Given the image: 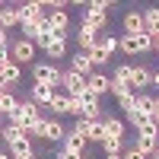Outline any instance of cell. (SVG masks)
Wrapping results in <instances>:
<instances>
[{
    "instance_id": "obj_1",
    "label": "cell",
    "mask_w": 159,
    "mask_h": 159,
    "mask_svg": "<svg viewBox=\"0 0 159 159\" xmlns=\"http://www.w3.org/2000/svg\"><path fill=\"white\" fill-rule=\"evenodd\" d=\"M61 76H64V70H57L54 64H32V83H42V86H61Z\"/></svg>"
},
{
    "instance_id": "obj_2",
    "label": "cell",
    "mask_w": 159,
    "mask_h": 159,
    "mask_svg": "<svg viewBox=\"0 0 159 159\" xmlns=\"http://www.w3.org/2000/svg\"><path fill=\"white\" fill-rule=\"evenodd\" d=\"M16 13H19V25H35V22L48 19L45 3H38V0H25V3H16Z\"/></svg>"
},
{
    "instance_id": "obj_3",
    "label": "cell",
    "mask_w": 159,
    "mask_h": 159,
    "mask_svg": "<svg viewBox=\"0 0 159 159\" xmlns=\"http://www.w3.org/2000/svg\"><path fill=\"white\" fill-rule=\"evenodd\" d=\"M61 89L67 92L70 99H86V96H89L86 76H80V73H73V70H64V76H61Z\"/></svg>"
},
{
    "instance_id": "obj_4",
    "label": "cell",
    "mask_w": 159,
    "mask_h": 159,
    "mask_svg": "<svg viewBox=\"0 0 159 159\" xmlns=\"http://www.w3.org/2000/svg\"><path fill=\"white\" fill-rule=\"evenodd\" d=\"M73 130L83 134L86 143H99V147H102V140H105V121H86V118H76Z\"/></svg>"
},
{
    "instance_id": "obj_5",
    "label": "cell",
    "mask_w": 159,
    "mask_h": 159,
    "mask_svg": "<svg viewBox=\"0 0 159 159\" xmlns=\"http://www.w3.org/2000/svg\"><path fill=\"white\" fill-rule=\"evenodd\" d=\"M35 54H38V48H35V42H29V38H16V42L10 45V57L19 64H35Z\"/></svg>"
},
{
    "instance_id": "obj_6",
    "label": "cell",
    "mask_w": 159,
    "mask_h": 159,
    "mask_svg": "<svg viewBox=\"0 0 159 159\" xmlns=\"http://www.w3.org/2000/svg\"><path fill=\"white\" fill-rule=\"evenodd\" d=\"M121 25H124V35H140L147 32L143 29V10H127L121 16Z\"/></svg>"
},
{
    "instance_id": "obj_7",
    "label": "cell",
    "mask_w": 159,
    "mask_h": 159,
    "mask_svg": "<svg viewBox=\"0 0 159 159\" xmlns=\"http://www.w3.org/2000/svg\"><path fill=\"white\" fill-rule=\"evenodd\" d=\"M86 89L99 99V96H105V92H111V76H108V73H92V76L86 80Z\"/></svg>"
},
{
    "instance_id": "obj_8",
    "label": "cell",
    "mask_w": 159,
    "mask_h": 159,
    "mask_svg": "<svg viewBox=\"0 0 159 159\" xmlns=\"http://www.w3.org/2000/svg\"><path fill=\"white\" fill-rule=\"evenodd\" d=\"M70 70H73V73H80V76H86V80L96 73V67H92V61H89L86 51H80V54H73V57H70Z\"/></svg>"
},
{
    "instance_id": "obj_9",
    "label": "cell",
    "mask_w": 159,
    "mask_h": 159,
    "mask_svg": "<svg viewBox=\"0 0 159 159\" xmlns=\"http://www.w3.org/2000/svg\"><path fill=\"white\" fill-rule=\"evenodd\" d=\"M54 86H42V83H32V92H29V99L42 108V105H51V99H54Z\"/></svg>"
},
{
    "instance_id": "obj_10",
    "label": "cell",
    "mask_w": 159,
    "mask_h": 159,
    "mask_svg": "<svg viewBox=\"0 0 159 159\" xmlns=\"http://www.w3.org/2000/svg\"><path fill=\"white\" fill-rule=\"evenodd\" d=\"M134 115H147V118H153V115H156V96H150V92H137Z\"/></svg>"
},
{
    "instance_id": "obj_11",
    "label": "cell",
    "mask_w": 159,
    "mask_h": 159,
    "mask_svg": "<svg viewBox=\"0 0 159 159\" xmlns=\"http://www.w3.org/2000/svg\"><path fill=\"white\" fill-rule=\"evenodd\" d=\"M48 22H51V29H54V35H67V29H70V13L54 10V13H48Z\"/></svg>"
},
{
    "instance_id": "obj_12",
    "label": "cell",
    "mask_w": 159,
    "mask_h": 159,
    "mask_svg": "<svg viewBox=\"0 0 159 159\" xmlns=\"http://www.w3.org/2000/svg\"><path fill=\"white\" fill-rule=\"evenodd\" d=\"M45 54H48V61H61L64 54H67V35H54V38L48 42Z\"/></svg>"
},
{
    "instance_id": "obj_13",
    "label": "cell",
    "mask_w": 159,
    "mask_h": 159,
    "mask_svg": "<svg viewBox=\"0 0 159 159\" xmlns=\"http://www.w3.org/2000/svg\"><path fill=\"white\" fill-rule=\"evenodd\" d=\"M86 137L83 134H76V130H67V137H64V150H70V153H76V156H83L86 153Z\"/></svg>"
},
{
    "instance_id": "obj_14",
    "label": "cell",
    "mask_w": 159,
    "mask_h": 159,
    "mask_svg": "<svg viewBox=\"0 0 159 159\" xmlns=\"http://www.w3.org/2000/svg\"><path fill=\"white\" fill-rule=\"evenodd\" d=\"M143 29H147L150 38H159V7L143 10Z\"/></svg>"
},
{
    "instance_id": "obj_15",
    "label": "cell",
    "mask_w": 159,
    "mask_h": 159,
    "mask_svg": "<svg viewBox=\"0 0 159 159\" xmlns=\"http://www.w3.org/2000/svg\"><path fill=\"white\" fill-rule=\"evenodd\" d=\"M111 80L121 83V86H127V89H134V67H130V64H118V67L111 70Z\"/></svg>"
},
{
    "instance_id": "obj_16",
    "label": "cell",
    "mask_w": 159,
    "mask_h": 159,
    "mask_svg": "<svg viewBox=\"0 0 159 159\" xmlns=\"http://www.w3.org/2000/svg\"><path fill=\"white\" fill-rule=\"evenodd\" d=\"M134 67V89H147V86H153V73H150V67H143V64H130Z\"/></svg>"
},
{
    "instance_id": "obj_17",
    "label": "cell",
    "mask_w": 159,
    "mask_h": 159,
    "mask_svg": "<svg viewBox=\"0 0 159 159\" xmlns=\"http://www.w3.org/2000/svg\"><path fill=\"white\" fill-rule=\"evenodd\" d=\"M10 156H13V159H35V147H32V140L10 143Z\"/></svg>"
},
{
    "instance_id": "obj_18",
    "label": "cell",
    "mask_w": 159,
    "mask_h": 159,
    "mask_svg": "<svg viewBox=\"0 0 159 159\" xmlns=\"http://www.w3.org/2000/svg\"><path fill=\"white\" fill-rule=\"evenodd\" d=\"M48 108L54 111V115H70V96H67V92H64V89H57Z\"/></svg>"
},
{
    "instance_id": "obj_19",
    "label": "cell",
    "mask_w": 159,
    "mask_h": 159,
    "mask_svg": "<svg viewBox=\"0 0 159 159\" xmlns=\"http://www.w3.org/2000/svg\"><path fill=\"white\" fill-rule=\"evenodd\" d=\"M64 137H67V127H64L57 118H51L48 127H45V140H48V143H54V140H64Z\"/></svg>"
},
{
    "instance_id": "obj_20",
    "label": "cell",
    "mask_w": 159,
    "mask_h": 159,
    "mask_svg": "<svg viewBox=\"0 0 159 159\" xmlns=\"http://www.w3.org/2000/svg\"><path fill=\"white\" fill-rule=\"evenodd\" d=\"M105 137L124 140V121H121V118H105Z\"/></svg>"
},
{
    "instance_id": "obj_21",
    "label": "cell",
    "mask_w": 159,
    "mask_h": 159,
    "mask_svg": "<svg viewBox=\"0 0 159 159\" xmlns=\"http://www.w3.org/2000/svg\"><path fill=\"white\" fill-rule=\"evenodd\" d=\"M19 108V99L13 96V89H0V115H10Z\"/></svg>"
},
{
    "instance_id": "obj_22",
    "label": "cell",
    "mask_w": 159,
    "mask_h": 159,
    "mask_svg": "<svg viewBox=\"0 0 159 159\" xmlns=\"http://www.w3.org/2000/svg\"><path fill=\"white\" fill-rule=\"evenodd\" d=\"M3 140H7V147H10V143L29 140V134H25V127H16V124H3Z\"/></svg>"
},
{
    "instance_id": "obj_23",
    "label": "cell",
    "mask_w": 159,
    "mask_h": 159,
    "mask_svg": "<svg viewBox=\"0 0 159 159\" xmlns=\"http://www.w3.org/2000/svg\"><path fill=\"white\" fill-rule=\"evenodd\" d=\"M0 25L10 32L13 25H19V13H16V7H7L3 3V10H0Z\"/></svg>"
},
{
    "instance_id": "obj_24",
    "label": "cell",
    "mask_w": 159,
    "mask_h": 159,
    "mask_svg": "<svg viewBox=\"0 0 159 159\" xmlns=\"http://www.w3.org/2000/svg\"><path fill=\"white\" fill-rule=\"evenodd\" d=\"M76 45H80V51H92V45H96V32H89V29L80 25V29H76Z\"/></svg>"
},
{
    "instance_id": "obj_25",
    "label": "cell",
    "mask_w": 159,
    "mask_h": 159,
    "mask_svg": "<svg viewBox=\"0 0 159 159\" xmlns=\"http://www.w3.org/2000/svg\"><path fill=\"white\" fill-rule=\"evenodd\" d=\"M0 70H3V76H7V83H10V86H13V83H19V76H22V67H19V64L13 61V57H10Z\"/></svg>"
},
{
    "instance_id": "obj_26",
    "label": "cell",
    "mask_w": 159,
    "mask_h": 159,
    "mask_svg": "<svg viewBox=\"0 0 159 159\" xmlns=\"http://www.w3.org/2000/svg\"><path fill=\"white\" fill-rule=\"evenodd\" d=\"M134 150H137V153H143V156L150 159V156H153V153L159 150V140H147V137H137V140H134Z\"/></svg>"
},
{
    "instance_id": "obj_27",
    "label": "cell",
    "mask_w": 159,
    "mask_h": 159,
    "mask_svg": "<svg viewBox=\"0 0 159 159\" xmlns=\"http://www.w3.org/2000/svg\"><path fill=\"white\" fill-rule=\"evenodd\" d=\"M19 111L25 115V121H38V118H42V108H38L32 99H22L19 102Z\"/></svg>"
},
{
    "instance_id": "obj_28",
    "label": "cell",
    "mask_w": 159,
    "mask_h": 159,
    "mask_svg": "<svg viewBox=\"0 0 159 159\" xmlns=\"http://www.w3.org/2000/svg\"><path fill=\"white\" fill-rule=\"evenodd\" d=\"M96 45L105 48L108 54H115V51H118V38H115L111 32H99V35H96Z\"/></svg>"
},
{
    "instance_id": "obj_29",
    "label": "cell",
    "mask_w": 159,
    "mask_h": 159,
    "mask_svg": "<svg viewBox=\"0 0 159 159\" xmlns=\"http://www.w3.org/2000/svg\"><path fill=\"white\" fill-rule=\"evenodd\" d=\"M118 48H121V51H124L127 57L140 54V51H137V38H134V35H121V38H118Z\"/></svg>"
},
{
    "instance_id": "obj_30",
    "label": "cell",
    "mask_w": 159,
    "mask_h": 159,
    "mask_svg": "<svg viewBox=\"0 0 159 159\" xmlns=\"http://www.w3.org/2000/svg\"><path fill=\"white\" fill-rule=\"evenodd\" d=\"M121 150H124V140H111V137L102 140V153L105 156H121Z\"/></svg>"
},
{
    "instance_id": "obj_31",
    "label": "cell",
    "mask_w": 159,
    "mask_h": 159,
    "mask_svg": "<svg viewBox=\"0 0 159 159\" xmlns=\"http://www.w3.org/2000/svg\"><path fill=\"white\" fill-rule=\"evenodd\" d=\"M86 54H89V61H92V67H99V64H108V51H105V48H99V45H92V51H86Z\"/></svg>"
},
{
    "instance_id": "obj_32",
    "label": "cell",
    "mask_w": 159,
    "mask_h": 159,
    "mask_svg": "<svg viewBox=\"0 0 159 159\" xmlns=\"http://www.w3.org/2000/svg\"><path fill=\"white\" fill-rule=\"evenodd\" d=\"M45 127H48V118L32 121V124H29V140H32V137H35V140H45Z\"/></svg>"
},
{
    "instance_id": "obj_33",
    "label": "cell",
    "mask_w": 159,
    "mask_h": 159,
    "mask_svg": "<svg viewBox=\"0 0 159 159\" xmlns=\"http://www.w3.org/2000/svg\"><path fill=\"white\" fill-rule=\"evenodd\" d=\"M137 38V51H140V54H150V51H153V38L147 35V32H140V35H134Z\"/></svg>"
},
{
    "instance_id": "obj_34",
    "label": "cell",
    "mask_w": 159,
    "mask_h": 159,
    "mask_svg": "<svg viewBox=\"0 0 159 159\" xmlns=\"http://www.w3.org/2000/svg\"><path fill=\"white\" fill-rule=\"evenodd\" d=\"M10 45H13V42H0V67L10 61Z\"/></svg>"
},
{
    "instance_id": "obj_35",
    "label": "cell",
    "mask_w": 159,
    "mask_h": 159,
    "mask_svg": "<svg viewBox=\"0 0 159 159\" xmlns=\"http://www.w3.org/2000/svg\"><path fill=\"white\" fill-rule=\"evenodd\" d=\"M121 159H147V156H143V153H137L134 147H130V150H124V156Z\"/></svg>"
},
{
    "instance_id": "obj_36",
    "label": "cell",
    "mask_w": 159,
    "mask_h": 159,
    "mask_svg": "<svg viewBox=\"0 0 159 159\" xmlns=\"http://www.w3.org/2000/svg\"><path fill=\"white\" fill-rule=\"evenodd\" d=\"M54 159H83V156H76V153H70V150H61Z\"/></svg>"
},
{
    "instance_id": "obj_37",
    "label": "cell",
    "mask_w": 159,
    "mask_h": 159,
    "mask_svg": "<svg viewBox=\"0 0 159 159\" xmlns=\"http://www.w3.org/2000/svg\"><path fill=\"white\" fill-rule=\"evenodd\" d=\"M0 89H10V83H7V76H3V70H0Z\"/></svg>"
},
{
    "instance_id": "obj_38",
    "label": "cell",
    "mask_w": 159,
    "mask_h": 159,
    "mask_svg": "<svg viewBox=\"0 0 159 159\" xmlns=\"http://www.w3.org/2000/svg\"><path fill=\"white\" fill-rule=\"evenodd\" d=\"M0 42H10V38H7V29H3V25H0Z\"/></svg>"
},
{
    "instance_id": "obj_39",
    "label": "cell",
    "mask_w": 159,
    "mask_h": 159,
    "mask_svg": "<svg viewBox=\"0 0 159 159\" xmlns=\"http://www.w3.org/2000/svg\"><path fill=\"white\" fill-rule=\"evenodd\" d=\"M153 86H156V89H159V70H156V73H153Z\"/></svg>"
},
{
    "instance_id": "obj_40",
    "label": "cell",
    "mask_w": 159,
    "mask_h": 159,
    "mask_svg": "<svg viewBox=\"0 0 159 159\" xmlns=\"http://www.w3.org/2000/svg\"><path fill=\"white\" fill-rule=\"evenodd\" d=\"M153 124H156V127H159V111H156V115H153Z\"/></svg>"
},
{
    "instance_id": "obj_41",
    "label": "cell",
    "mask_w": 159,
    "mask_h": 159,
    "mask_svg": "<svg viewBox=\"0 0 159 159\" xmlns=\"http://www.w3.org/2000/svg\"><path fill=\"white\" fill-rule=\"evenodd\" d=\"M153 51H159V38H153Z\"/></svg>"
},
{
    "instance_id": "obj_42",
    "label": "cell",
    "mask_w": 159,
    "mask_h": 159,
    "mask_svg": "<svg viewBox=\"0 0 159 159\" xmlns=\"http://www.w3.org/2000/svg\"><path fill=\"white\" fill-rule=\"evenodd\" d=\"M0 159H13V156H7V153H0Z\"/></svg>"
},
{
    "instance_id": "obj_43",
    "label": "cell",
    "mask_w": 159,
    "mask_h": 159,
    "mask_svg": "<svg viewBox=\"0 0 159 159\" xmlns=\"http://www.w3.org/2000/svg\"><path fill=\"white\" fill-rule=\"evenodd\" d=\"M150 159H159V150H156V153H153V156H150Z\"/></svg>"
},
{
    "instance_id": "obj_44",
    "label": "cell",
    "mask_w": 159,
    "mask_h": 159,
    "mask_svg": "<svg viewBox=\"0 0 159 159\" xmlns=\"http://www.w3.org/2000/svg\"><path fill=\"white\" fill-rule=\"evenodd\" d=\"M0 140H3V124H0Z\"/></svg>"
},
{
    "instance_id": "obj_45",
    "label": "cell",
    "mask_w": 159,
    "mask_h": 159,
    "mask_svg": "<svg viewBox=\"0 0 159 159\" xmlns=\"http://www.w3.org/2000/svg\"><path fill=\"white\" fill-rule=\"evenodd\" d=\"M105 159H121V156H105Z\"/></svg>"
},
{
    "instance_id": "obj_46",
    "label": "cell",
    "mask_w": 159,
    "mask_h": 159,
    "mask_svg": "<svg viewBox=\"0 0 159 159\" xmlns=\"http://www.w3.org/2000/svg\"><path fill=\"white\" fill-rule=\"evenodd\" d=\"M156 111H159V96H156Z\"/></svg>"
},
{
    "instance_id": "obj_47",
    "label": "cell",
    "mask_w": 159,
    "mask_h": 159,
    "mask_svg": "<svg viewBox=\"0 0 159 159\" xmlns=\"http://www.w3.org/2000/svg\"><path fill=\"white\" fill-rule=\"evenodd\" d=\"M0 10H3V3H0Z\"/></svg>"
}]
</instances>
